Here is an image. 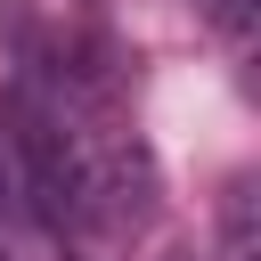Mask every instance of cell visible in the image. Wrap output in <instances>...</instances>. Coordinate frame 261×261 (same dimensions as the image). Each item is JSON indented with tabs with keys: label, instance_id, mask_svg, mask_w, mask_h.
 I'll return each instance as SVG.
<instances>
[{
	"label": "cell",
	"instance_id": "obj_2",
	"mask_svg": "<svg viewBox=\"0 0 261 261\" xmlns=\"http://www.w3.org/2000/svg\"><path fill=\"white\" fill-rule=\"evenodd\" d=\"M188 8H196L220 41H237V49H245V33H253V0H188Z\"/></svg>",
	"mask_w": 261,
	"mask_h": 261
},
{
	"label": "cell",
	"instance_id": "obj_3",
	"mask_svg": "<svg viewBox=\"0 0 261 261\" xmlns=\"http://www.w3.org/2000/svg\"><path fill=\"white\" fill-rule=\"evenodd\" d=\"M0 261H8V253H0Z\"/></svg>",
	"mask_w": 261,
	"mask_h": 261
},
{
	"label": "cell",
	"instance_id": "obj_1",
	"mask_svg": "<svg viewBox=\"0 0 261 261\" xmlns=\"http://www.w3.org/2000/svg\"><path fill=\"white\" fill-rule=\"evenodd\" d=\"M261 179L253 171H237L228 179V196H220V261H261Z\"/></svg>",
	"mask_w": 261,
	"mask_h": 261
}]
</instances>
